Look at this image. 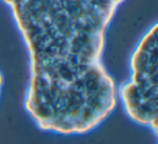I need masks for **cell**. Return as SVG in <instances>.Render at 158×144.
<instances>
[{"label":"cell","mask_w":158,"mask_h":144,"mask_svg":"<svg viewBox=\"0 0 158 144\" xmlns=\"http://www.w3.org/2000/svg\"><path fill=\"white\" fill-rule=\"evenodd\" d=\"M130 78L117 90L127 116L157 133V25L136 46L130 63Z\"/></svg>","instance_id":"cell-1"},{"label":"cell","mask_w":158,"mask_h":144,"mask_svg":"<svg viewBox=\"0 0 158 144\" xmlns=\"http://www.w3.org/2000/svg\"><path fill=\"white\" fill-rule=\"evenodd\" d=\"M2 83H3V78H2V75L0 73V93H1V88H2Z\"/></svg>","instance_id":"cell-2"}]
</instances>
